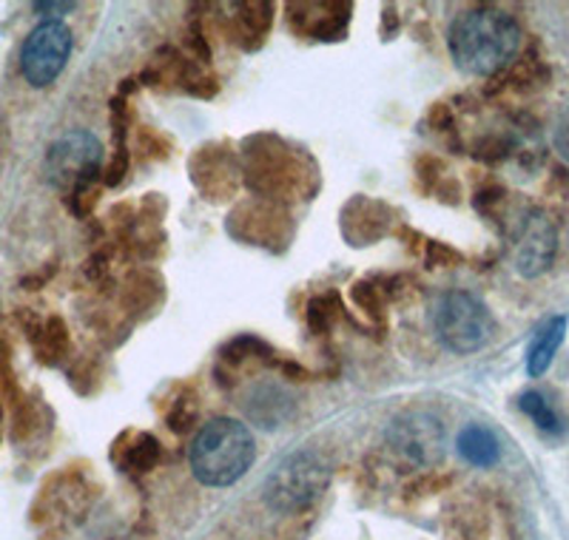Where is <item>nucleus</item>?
Masks as SVG:
<instances>
[{"mask_svg": "<svg viewBox=\"0 0 569 540\" xmlns=\"http://www.w3.org/2000/svg\"><path fill=\"white\" fill-rule=\"evenodd\" d=\"M521 46V27L510 12L496 7H476L450 23L447 49L465 74L492 78L510 66Z\"/></svg>", "mask_w": 569, "mask_h": 540, "instance_id": "obj_1", "label": "nucleus"}, {"mask_svg": "<svg viewBox=\"0 0 569 540\" xmlns=\"http://www.w3.org/2000/svg\"><path fill=\"white\" fill-rule=\"evenodd\" d=\"M257 441L240 419H211L191 441V472L202 487H231L253 467Z\"/></svg>", "mask_w": 569, "mask_h": 540, "instance_id": "obj_2", "label": "nucleus"}, {"mask_svg": "<svg viewBox=\"0 0 569 540\" xmlns=\"http://www.w3.org/2000/svg\"><path fill=\"white\" fill-rule=\"evenodd\" d=\"M242 180L262 200L277 202L311 191L313 166L277 137H253L240 157Z\"/></svg>", "mask_w": 569, "mask_h": 540, "instance_id": "obj_3", "label": "nucleus"}, {"mask_svg": "<svg viewBox=\"0 0 569 540\" xmlns=\"http://www.w3.org/2000/svg\"><path fill=\"white\" fill-rule=\"evenodd\" d=\"M43 174L80 213L83 197H89L91 186L103 174V142L86 129L66 131L46 151Z\"/></svg>", "mask_w": 569, "mask_h": 540, "instance_id": "obj_4", "label": "nucleus"}, {"mask_svg": "<svg viewBox=\"0 0 569 540\" xmlns=\"http://www.w3.org/2000/svg\"><path fill=\"white\" fill-rule=\"evenodd\" d=\"M330 483V463L317 450H297L277 463L266 478L262 498L279 514L308 509Z\"/></svg>", "mask_w": 569, "mask_h": 540, "instance_id": "obj_5", "label": "nucleus"}, {"mask_svg": "<svg viewBox=\"0 0 569 540\" xmlns=\"http://www.w3.org/2000/svg\"><path fill=\"white\" fill-rule=\"evenodd\" d=\"M433 330L447 350L467 356L476 353L496 333L490 308L470 290H450L433 310Z\"/></svg>", "mask_w": 569, "mask_h": 540, "instance_id": "obj_6", "label": "nucleus"}, {"mask_svg": "<svg viewBox=\"0 0 569 540\" xmlns=\"http://www.w3.org/2000/svg\"><path fill=\"white\" fill-rule=\"evenodd\" d=\"M71 29L63 20H43L29 32L20 49V71L34 89H46L60 78L71 54Z\"/></svg>", "mask_w": 569, "mask_h": 540, "instance_id": "obj_7", "label": "nucleus"}, {"mask_svg": "<svg viewBox=\"0 0 569 540\" xmlns=\"http://www.w3.org/2000/svg\"><path fill=\"white\" fill-rule=\"evenodd\" d=\"M388 444L401 461L413 463L416 470H427L445 456V424L436 419L433 412H405V416L390 421Z\"/></svg>", "mask_w": 569, "mask_h": 540, "instance_id": "obj_8", "label": "nucleus"}, {"mask_svg": "<svg viewBox=\"0 0 569 540\" xmlns=\"http://www.w3.org/2000/svg\"><path fill=\"white\" fill-rule=\"evenodd\" d=\"M558 253V231L556 222L538 208H527L516 222L512 231V262L525 279L541 277L550 270L552 259Z\"/></svg>", "mask_w": 569, "mask_h": 540, "instance_id": "obj_9", "label": "nucleus"}, {"mask_svg": "<svg viewBox=\"0 0 569 540\" xmlns=\"http://www.w3.org/2000/svg\"><path fill=\"white\" fill-rule=\"evenodd\" d=\"M191 180L206 193L208 200H226L242 182V166L233 160V154L220 146L202 149L191 160Z\"/></svg>", "mask_w": 569, "mask_h": 540, "instance_id": "obj_10", "label": "nucleus"}, {"mask_svg": "<svg viewBox=\"0 0 569 540\" xmlns=\"http://www.w3.org/2000/svg\"><path fill=\"white\" fill-rule=\"evenodd\" d=\"M350 3H291L288 20L305 38L337 40L348 32Z\"/></svg>", "mask_w": 569, "mask_h": 540, "instance_id": "obj_11", "label": "nucleus"}, {"mask_svg": "<svg viewBox=\"0 0 569 540\" xmlns=\"http://www.w3.org/2000/svg\"><path fill=\"white\" fill-rule=\"evenodd\" d=\"M231 231L237 237L248 239L251 244L284 242V237H288V213L277 202H253V206L240 208L233 213Z\"/></svg>", "mask_w": 569, "mask_h": 540, "instance_id": "obj_12", "label": "nucleus"}, {"mask_svg": "<svg viewBox=\"0 0 569 540\" xmlns=\"http://www.w3.org/2000/svg\"><path fill=\"white\" fill-rule=\"evenodd\" d=\"M390 219H393V213L385 202L356 197L342 211V231L350 239V244H370L388 233Z\"/></svg>", "mask_w": 569, "mask_h": 540, "instance_id": "obj_13", "label": "nucleus"}, {"mask_svg": "<svg viewBox=\"0 0 569 540\" xmlns=\"http://www.w3.org/2000/svg\"><path fill=\"white\" fill-rule=\"evenodd\" d=\"M233 14H228V34L233 38V43L242 46V49H257L262 40H266L268 29H271L273 20V7L271 3H233Z\"/></svg>", "mask_w": 569, "mask_h": 540, "instance_id": "obj_14", "label": "nucleus"}, {"mask_svg": "<svg viewBox=\"0 0 569 540\" xmlns=\"http://www.w3.org/2000/svg\"><path fill=\"white\" fill-rule=\"evenodd\" d=\"M246 412L253 424L277 430L293 416V399L279 384H257L248 392Z\"/></svg>", "mask_w": 569, "mask_h": 540, "instance_id": "obj_15", "label": "nucleus"}, {"mask_svg": "<svg viewBox=\"0 0 569 540\" xmlns=\"http://www.w3.org/2000/svg\"><path fill=\"white\" fill-rule=\"evenodd\" d=\"M563 333H567V316H552L550 322L538 330L530 350H527V373H530L532 379H538V376H543L550 370L558 348L563 344Z\"/></svg>", "mask_w": 569, "mask_h": 540, "instance_id": "obj_16", "label": "nucleus"}, {"mask_svg": "<svg viewBox=\"0 0 569 540\" xmlns=\"http://www.w3.org/2000/svg\"><path fill=\"white\" fill-rule=\"evenodd\" d=\"M456 447H459V456L465 458L472 467H496L498 458H501V447H498V438L490 427L485 424H467L465 430L456 438Z\"/></svg>", "mask_w": 569, "mask_h": 540, "instance_id": "obj_17", "label": "nucleus"}, {"mask_svg": "<svg viewBox=\"0 0 569 540\" xmlns=\"http://www.w3.org/2000/svg\"><path fill=\"white\" fill-rule=\"evenodd\" d=\"M160 441L149 432H131L129 447H123V452H114L117 467L131 476H142V472H151L160 463Z\"/></svg>", "mask_w": 569, "mask_h": 540, "instance_id": "obj_18", "label": "nucleus"}, {"mask_svg": "<svg viewBox=\"0 0 569 540\" xmlns=\"http://www.w3.org/2000/svg\"><path fill=\"white\" fill-rule=\"evenodd\" d=\"M34 341V353L43 364H60L66 353H69V330L60 322L58 316L46 319L43 324H38L32 333Z\"/></svg>", "mask_w": 569, "mask_h": 540, "instance_id": "obj_19", "label": "nucleus"}, {"mask_svg": "<svg viewBox=\"0 0 569 540\" xmlns=\"http://www.w3.org/2000/svg\"><path fill=\"white\" fill-rule=\"evenodd\" d=\"M518 407H521V412H525L527 419H530L538 430L547 432V436H561L563 432L561 416H558L556 407H552L550 401H547V396H541V392H525V396L518 399Z\"/></svg>", "mask_w": 569, "mask_h": 540, "instance_id": "obj_20", "label": "nucleus"}, {"mask_svg": "<svg viewBox=\"0 0 569 540\" xmlns=\"http://www.w3.org/2000/svg\"><path fill=\"white\" fill-rule=\"evenodd\" d=\"M197 401H200L197 399V392L191 390V387H182L174 396V401H171L169 412H166V424L174 432L191 430L197 421V412H200V404H197Z\"/></svg>", "mask_w": 569, "mask_h": 540, "instance_id": "obj_21", "label": "nucleus"}, {"mask_svg": "<svg viewBox=\"0 0 569 540\" xmlns=\"http://www.w3.org/2000/svg\"><path fill=\"white\" fill-rule=\"evenodd\" d=\"M550 80V69L536 58V54H527L525 60H518L516 69L507 74V83L512 86L516 91H530L538 89Z\"/></svg>", "mask_w": 569, "mask_h": 540, "instance_id": "obj_22", "label": "nucleus"}, {"mask_svg": "<svg viewBox=\"0 0 569 540\" xmlns=\"http://www.w3.org/2000/svg\"><path fill=\"white\" fill-rule=\"evenodd\" d=\"M353 302L362 308V313H368L373 322H385V299L379 284L373 282H356L353 290H350Z\"/></svg>", "mask_w": 569, "mask_h": 540, "instance_id": "obj_23", "label": "nucleus"}, {"mask_svg": "<svg viewBox=\"0 0 569 540\" xmlns=\"http://www.w3.org/2000/svg\"><path fill=\"white\" fill-rule=\"evenodd\" d=\"M333 319H337V297L322 293V297H313L311 302H308V328H311L313 333H328Z\"/></svg>", "mask_w": 569, "mask_h": 540, "instance_id": "obj_24", "label": "nucleus"}, {"mask_svg": "<svg viewBox=\"0 0 569 540\" xmlns=\"http://www.w3.org/2000/svg\"><path fill=\"white\" fill-rule=\"evenodd\" d=\"M421 253H425L427 262L433 264V268H439V264H447V268H453V264L461 262V253L459 251H453L450 244L433 242V239H425V248H421Z\"/></svg>", "mask_w": 569, "mask_h": 540, "instance_id": "obj_25", "label": "nucleus"}, {"mask_svg": "<svg viewBox=\"0 0 569 540\" xmlns=\"http://www.w3.org/2000/svg\"><path fill=\"white\" fill-rule=\"evenodd\" d=\"M32 9L40 14H52V20H58V18H63V14L74 12V9H78V3H74V0H66V3H58V0H38Z\"/></svg>", "mask_w": 569, "mask_h": 540, "instance_id": "obj_26", "label": "nucleus"}, {"mask_svg": "<svg viewBox=\"0 0 569 540\" xmlns=\"http://www.w3.org/2000/svg\"><path fill=\"white\" fill-rule=\"evenodd\" d=\"M427 126H433L436 131H450L453 129V114H450V106L436 103L427 114Z\"/></svg>", "mask_w": 569, "mask_h": 540, "instance_id": "obj_27", "label": "nucleus"}]
</instances>
